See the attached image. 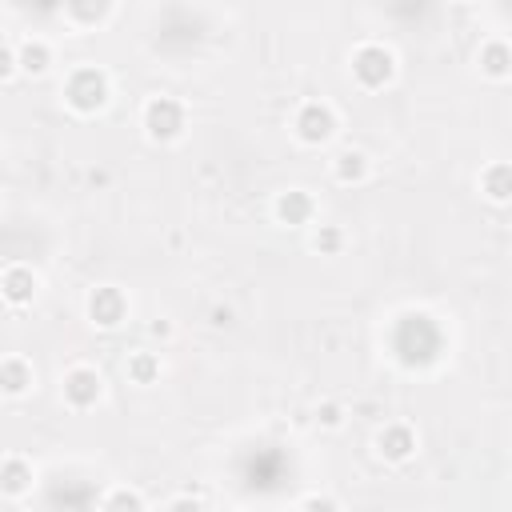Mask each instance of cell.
<instances>
[{
  "instance_id": "cell-19",
  "label": "cell",
  "mask_w": 512,
  "mask_h": 512,
  "mask_svg": "<svg viewBox=\"0 0 512 512\" xmlns=\"http://www.w3.org/2000/svg\"><path fill=\"white\" fill-rule=\"evenodd\" d=\"M312 248H316L320 256H336V252L344 248V232H340L336 224H320L316 236H312Z\"/></svg>"
},
{
  "instance_id": "cell-3",
  "label": "cell",
  "mask_w": 512,
  "mask_h": 512,
  "mask_svg": "<svg viewBox=\"0 0 512 512\" xmlns=\"http://www.w3.org/2000/svg\"><path fill=\"white\" fill-rule=\"evenodd\" d=\"M352 76L360 88H384L396 76V56L384 44H360L352 52Z\"/></svg>"
},
{
  "instance_id": "cell-14",
  "label": "cell",
  "mask_w": 512,
  "mask_h": 512,
  "mask_svg": "<svg viewBox=\"0 0 512 512\" xmlns=\"http://www.w3.org/2000/svg\"><path fill=\"white\" fill-rule=\"evenodd\" d=\"M480 192H484L488 200L504 204V200L512 196V168H508V164H492V168H484V176H480Z\"/></svg>"
},
{
  "instance_id": "cell-16",
  "label": "cell",
  "mask_w": 512,
  "mask_h": 512,
  "mask_svg": "<svg viewBox=\"0 0 512 512\" xmlns=\"http://www.w3.org/2000/svg\"><path fill=\"white\" fill-rule=\"evenodd\" d=\"M336 180L340 184H360L364 176H368V156L364 152H356V148H348V152H340L336 156Z\"/></svg>"
},
{
  "instance_id": "cell-15",
  "label": "cell",
  "mask_w": 512,
  "mask_h": 512,
  "mask_svg": "<svg viewBox=\"0 0 512 512\" xmlns=\"http://www.w3.org/2000/svg\"><path fill=\"white\" fill-rule=\"evenodd\" d=\"M480 68H484L488 76L504 80V76L512 72V52H508V44H504V40H488V44L480 48Z\"/></svg>"
},
{
  "instance_id": "cell-5",
  "label": "cell",
  "mask_w": 512,
  "mask_h": 512,
  "mask_svg": "<svg viewBox=\"0 0 512 512\" xmlns=\"http://www.w3.org/2000/svg\"><path fill=\"white\" fill-rule=\"evenodd\" d=\"M332 132H336V112L328 104H320V100L300 104V112H296V136L304 144H324Z\"/></svg>"
},
{
  "instance_id": "cell-1",
  "label": "cell",
  "mask_w": 512,
  "mask_h": 512,
  "mask_svg": "<svg viewBox=\"0 0 512 512\" xmlns=\"http://www.w3.org/2000/svg\"><path fill=\"white\" fill-rule=\"evenodd\" d=\"M392 344H396V356L412 368V364H432V360L440 356L444 336H440V328H436L432 316H424V312H404L400 324H396Z\"/></svg>"
},
{
  "instance_id": "cell-8",
  "label": "cell",
  "mask_w": 512,
  "mask_h": 512,
  "mask_svg": "<svg viewBox=\"0 0 512 512\" xmlns=\"http://www.w3.org/2000/svg\"><path fill=\"white\" fill-rule=\"evenodd\" d=\"M376 452H380L384 460L400 464V460H408V456L416 452V432H412L408 424H384V428L376 432Z\"/></svg>"
},
{
  "instance_id": "cell-10",
  "label": "cell",
  "mask_w": 512,
  "mask_h": 512,
  "mask_svg": "<svg viewBox=\"0 0 512 512\" xmlns=\"http://www.w3.org/2000/svg\"><path fill=\"white\" fill-rule=\"evenodd\" d=\"M0 296H4L8 304H16V308L32 304V296H36V276H32V268H24V264L8 268V272L0 276Z\"/></svg>"
},
{
  "instance_id": "cell-18",
  "label": "cell",
  "mask_w": 512,
  "mask_h": 512,
  "mask_svg": "<svg viewBox=\"0 0 512 512\" xmlns=\"http://www.w3.org/2000/svg\"><path fill=\"white\" fill-rule=\"evenodd\" d=\"M100 512H148V508H144L140 492H132V488H112V492L104 496Z\"/></svg>"
},
{
  "instance_id": "cell-23",
  "label": "cell",
  "mask_w": 512,
  "mask_h": 512,
  "mask_svg": "<svg viewBox=\"0 0 512 512\" xmlns=\"http://www.w3.org/2000/svg\"><path fill=\"white\" fill-rule=\"evenodd\" d=\"M16 72V52L8 44H0V80H8Z\"/></svg>"
},
{
  "instance_id": "cell-7",
  "label": "cell",
  "mask_w": 512,
  "mask_h": 512,
  "mask_svg": "<svg viewBox=\"0 0 512 512\" xmlns=\"http://www.w3.org/2000/svg\"><path fill=\"white\" fill-rule=\"evenodd\" d=\"M100 392H104V380H100L96 368H72L64 376V400L72 408H92L100 400Z\"/></svg>"
},
{
  "instance_id": "cell-4",
  "label": "cell",
  "mask_w": 512,
  "mask_h": 512,
  "mask_svg": "<svg viewBox=\"0 0 512 512\" xmlns=\"http://www.w3.org/2000/svg\"><path fill=\"white\" fill-rule=\"evenodd\" d=\"M144 132L152 140H160V144L176 140L184 132V104L172 100V96H152L144 104Z\"/></svg>"
},
{
  "instance_id": "cell-12",
  "label": "cell",
  "mask_w": 512,
  "mask_h": 512,
  "mask_svg": "<svg viewBox=\"0 0 512 512\" xmlns=\"http://www.w3.org/2000/svg\"><path fill=\"white\" fill-rule=\"evenodd\" d=\"M28 388H32V364L20 360V356L0 360V392L4 396H24Z\"/></svg>"
},
{
  "instance_id": "cell-22",
  "label": "cell",
  "mask_w": 512,
  "mask_h": 512,
  "mask_svg": "<svg viewBox=\"0 0 512 512\" xmlns=\"http://www.w3.org/2000/svg\"><path fill=\"white\" fill-rule=\"evenodd\" d=\"M316 420H320L324 428H336V424H340V404H320V408H316Z\"/></svg>"
},
{
  "instance_id": "cell-9",
  "label": "cell",
  "mask_w": 512,
  "mask_h": 512,
  "mask_svg": "<svg viewBox=\"0 0 512 512\" xmlns=\"http://www.w3.org/2000/svg\"><path fill=\"white\" fill-rule=\"evenodd\" d=\"M312 216H316V200L304 188H288L276 196V220L280 224L300 228V224H312Z\"/></svg>"
},
{
  "instance_id": "cell-17",
  "label": "cell",
  "mask_w": 512,
  "mask_h": 512,
  "mask_svg": "<svg viewBox=\"0 0 512 512\" xmlns=\"http://www.w3.org/2000/svg\"><path fill=\"white\" fill-rule=\"evenodd\" d=\"M128 380H136V384H156V380H160V356H156V352H132V356H128Z\"/></svg>"
},
{
  "instance_id": "cell-20",
  "label": "cell",
  "mask_w": 512,
  "mask_h": 512,
  "mask_svg": "<svg viewBox=\"0 0 512 512\" xmlns=\"http://www.w3.org/2000/svg\"><path fill=\"white\" fill-rule=\"evenodd\" d=\"M112 8L108 4H68L64 8V16L68 20H80V24H96V20H104Z\"/></svg>"
},
{
  "instance_id": "cell-13",
  "label": "cell",
  "mask_w": 512,
  "mask_h": 512,
  "mask_svg": "<svg viewBox=\"0 0 512 512\" xmlns=\"http://www.w3.org/2000/svg\"><path fill=\"white\" fill-rule=\"evenodd\" d=\"M52 64V48L44 40H24L20 52H16V68L28 72V76H44Z\"/></svg>"
},
{
  "instance_id": "cell-21",
  "label": "cell",
  "mask_w": 512,
  "mask_h": 512,
  "mask_svg": "<svg viewBox=\"0 0 512 512\" xmlns=\"http://www.w3.org/2000/svg\"><path fill=\"white\" fill-rule=\"evenodd\" d=\"M300 512H340V504L328 500V496H308V500L300 504Z\"/></svg>"
},
{
  "instance_id": "cell-11",
  "label": "cell",
  "mask_w": 512,
  "mask_h": 512,
  "mask_svg": "<svg viewBox=\"0 0 512 512\" xmlns=\"http://www.w3.org/2000/svg\"><path fill=\"white\" fill-rule=\"evenodd\" d=\"M28 488H32V464L24 456L0 460V492L4 496H24Z\"/></svg>"
},
{
  "instance_id": "cell-24",
  "label": "cell",
  "mask_w": 512,
  "mask_h": 512,
  "mask_svg": "<svg viewBox=\"0 0 512 512\" xmlns=\"http://www.w3.org/2000/svg\"><path fill=\"white\" fill-rule=\"evenodd\" d=\"M164 512H204V508H200V500H192V496H176Z\"/></svg>"
},
{
  "instance_id": "cell-6",
  "label": "cell",
  "mask_w": 512,
  "mask_h": 512,
  "mask_svg": "<svg viewBox=\"0 0 512 512\" xmlns=\"http://www.w3.org/2000/svg\"><path fill=\"white\" fill-rule=\"evenodd\" d=\"M124 316H128V300H124L120 288L104 284V288H92L88 292V320L96 328H116Z\"/></svg>"
},
{
  "instance_id": "cell-2",
  "label": "cell",
  "mask_w": 512,
  "mask_h": 512,
  "mask_svg": "<svg viewBox=\"0 0 512 512\" xmlns=\"http://www.w3.org/2000/svg\"><path fill=\"white\" fill-rule=\"evenodd\" d=\"M64 100H68L72 112H84V116L88 112H100L108 104V76L100 68H92V64L76 68L68 76V84H64Z\"/></svg>"
}]
</instances>
